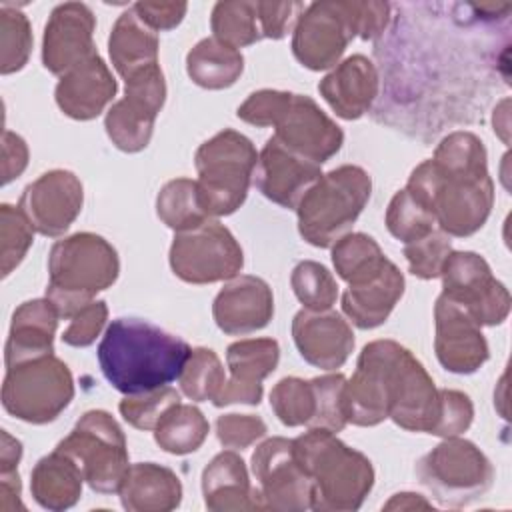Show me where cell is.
Returning a JSON list of instances; mask_svg holds the SVG:
<instances>
[{
  "label": "cell",
  "mask_w": 512,
  "mask_h": 512,
  "mask_svg": "<svg viewBox=\"0 0 512 512\" xmlns=\"http://www.w3.org/2000/svg\"><path fill=\"white\" fill-rule=\"evenodd\" d=\"M406 190L434 214L438 230L456 238L472 236L494 206L484 142L466 130L444 136L434 156L412 170Z\"/></svg>",
  "instance_id": "1"
},
{
  "label": "cell",
  "mask_w": 512,
  "mask_h": 512,
  "mask_svg": "<svg viewBox=\"0 0 512 512\" xmlns=\"http://www.w3.org/2000/svg\"><path fill=\"white\" fill-rule=\"evenodd\" d=\"M192 348L140 318H116L98 344V364L118 392L142 394L178 380Z\"/></svg>",
  "instance_id": "2"
},
{
  "label": "cell",
  "mask_w": 512,
  "mask_h": 512,
  "mask_svg": "<svg viewBox=\"0 0 512 512\" xmlns=\"http://www.w3.org/2000/svg\"><path fill=\"white\" fill-rule=\"evenodd\" d=\"M294 456L310 476L312 510L354 512L374 486V468L368 456L346 446L326 428H308L294 438Z\"/></svg>",
  "instance_id": "3"
},
{
  "label": "cell",
  "mask_w": 512,
  "mask_h": 512,
  "mask_svg": "<svg viewBox=\"0 0 512 512\" xmlns=\"http://www.w3.org/2000/svg\"><path fill=\"white\" fill-rule=\"evenodd\" d=\"M120 272L116 248L92 232H76L58 240L48 254L46 298L60 318H72L94 296L110 288Z\"/></svg>",
  "instance_id": "4"
},
{
  "label": "cell",
  "mask_w": 512,
  "mask_h": 512,
  "mask_svg": "<svg viewBox=\"0 0 512 512\" xmlns=\"http://www.w3.org/2000/svg\"><path fill=\"white\" fill-rule=\"evenodd\" d=\"M372 178L354 164L322 174L296 206L300 236L316 246L330 248L358 220L370 200Z\"/></svg>",
  "instance_id": "5"
},
{
  "label": "cell",
  "mask_w": 512,
  "mask_h": 512,
  "mask_svg": "<svg viewBox=\"0 0 512 512\" xmlns=\"http://www.w3.org/2000/svg\"><path fill=\"white\" fill-rule=\"evenodd\" d=\"M258 152L250 138L236 130H222L208 138L194 154L198 170V198L210 218L236 212L252 184Z\"/></svg>",
  "instance_id": "6"
},
{
  "label": "cell",
  "mask_w": 512,
  "mask_h": 512,
  "mask_svg": "<svg viewBox=\"0 0 512 512\" xmlns=\"http://www.w3.org/2000/svg\"><path fill=\"white\" fill-rule=\"evenodd\" d=\"M420 484L448 508L482 498L494 482V466L470 440L450 436L416 464Z\"/></svg>",
  "instance_id": "7"
},
{
  "label": "cell",
  "mask_w": 512,
  "mask_h": 512,
  "mask_svg": "<svg viewBox=\"0 0 512 512\" xmlns=\"http://www.w3.org/2000/svg\"><path fill=\"white\" fill-rule=\"evenodd\" d=\"M72 398V372L54 354L6 368L2 406L10 416L22 422L48 424L68 408Z\"/></svg>",
  "instance_id": "8"
},
{
  "label": "cell",
  "mask_w": 512,
  "mask_h": 512,
  "mask_svg": "<svg viewBox=\"0 0 512 512\" xmlns=\"http://www.w3.org/2000/svg\"><path fill=\"white\" fill-rule=\"evenodd\" d=\"M56 448L78 462L88 486L100 494L118 492L130 468L126 436L106 410L80 416Z\"/></svg>",
  "instance_id": "9"
},
{
  "label": "cell",
  "mask_w": 512,
  "mask_h": 512,
  "mask_svg": "<svg viewBox=\"0 0 512 512\" xmlns=\"http://www.w3.org/2000/svg\"><path fill=\"white\" fill-rule=\"evenodd\" d=\"M362 2L322 0L300 14L292 32V54L308 70L320 72L340 64L346 46L360 36Z\"/></svg>",
  "instance_id": "10"
},
{
  "label": "cell",
  "mask_w": 512,
  "mask_h": 512,
  "mask_svg": "<svg viewBox=\"0 0 512 512\" xmlns=\"http://www.w3.org/2000/svg\"><path fill=\"white\" fill-rule=\"evenodd\" d=\"M244 266V252L232 232L210 218L196 228L176 232L170 246V268L188 284L232 280Z\"/></svg>",
  "instance_id": "11"
},
{
  "label": "cell",
  "mask_w": 512,
  "mask_h": 512,
  "mask_svg": "<svg viewBox=\"0 0 512 512\" xmlns=\"http://www.w3.org/2000/svg\"><path fill=\"white\" fill-rule=\"evenodd\" d=\"M402 354L404 346L394 340H374L362 348L356 370L344 386L348 422L376 426L388 418L392 382Z\"/></svg>",
  "instance_id": "12"
},
{
  "label": "cell",
  "mask_w": 512,
  "mask_h": 512,
  "mask_svg": "<svg viewBox=\"0 0 512 512\" xmlns=\"http://www.w3.org/2000/svg\"><path fill=\"white\" fill-rule=\"evenodd\" d=\"M124 82V98L110 106L104 128L118 150L132 154L144 150L152 138L156 116L166 100V82L160 64L144 68Z\"/></svg>",
  "instance_id": "13"
},
{
  "label": "cell",
  "mask_w": 512,
  "mask_h": 512,
  "mask_svg": "<svg viewBox=\"0 0 512 512\" xmlns=\"http://www.w3.org/2000/svg\"><path fill=\"white\" fill-rule=\"evenodd\" d=\"M440 276L442 294L464 306L480 326H496L508 318L510 292L480 254L450 252Z\"/></svg>",
  "instance_id": "14"
},
{
  "label": "cell",
  "mask_w": 512,
  "mask_h": 512,
  "mask_svg": "<svg viewBox=\"0 0 512 512\" xmlns=\"http://www.w3.org/2000/svg\"><path fill=\"white\" fill-rule=\"evenodd\" d=\"M250 462L264 510L300 512L312 508L314 486L294 456L292 440L282 436L264 440Z\"/></svg>",
  "instance_id": "15"
},
{
  "label": "cell",
  "mask_w": 512,
  "mask_h": 512,
  "mask_svg": "<svg viewBox=\"0 0 512 512\" xmlns=\"http://www.w3.org/2000/svg\"><path fill=\"white\" fill-rule=\"evenodd\" d=\"M272 126L274 138L280 144L320 166L330 160L344 142L342 128L304 94L290 92Z\"/></svg>",
  "instance_id": "16"
},
{
  "label": "cell",
  "mask_w": 512,
  "mask_h": 512,
  "mask_svg": "<svg viewBox=\"0 0 512 512\" xmlns=\"http://www.w3.org/2000/svg\"><path fill=\"white\" fill-rule=\"evenodd\" d=\"M84 204L80 178L70 170H48L30 182L18 202L32 228L48 238L64 234Z\"/></svg>",
  "instance_id": "17"
},
{
  "label": "cell",
  "mask_w": 512,
  "mask_h": 512,
  "mask_svg": "<svg viewBox=\"0 0 512 512\" xmlns=\"http://www.w3.org/2000/svg\"><path fill=\"white\" fill-rule=\"evenodd\" d=\"M434 352L452 374H472L490 356L482 326L464 306L440 294L434 304Z\"/></svg>",
  "instance_id": "18"
},
{
  "label": "cell",
  "mask_w": 512,
  "mask_h": 512,
  "mask_svg": "<svg viewBox=\"0 0 512 512\" xmlns=\"http://www.w3.org/2000/svg\"><path fill=\"white\" fill-rule=\"evenodd\" d=\"M94 12L82 2L58 4L44 26L42 64L48 72L64 76L78 64L92 58L94 46Z\"/></svg>",
  "instance_id": "19"
},
{
  "label": "cell",
  "mask_w": 512,
  "mask_h": 512,
  "mask_svg": "<svg viewBox=\"0 0 512 512\" xmlns=\"http://www.w3.org/2000/svg\"><path fill=\"white\" fill-rule=\"evenodd\" d=\"M320 176V164L298 156L272 136L258 154L252 180L268 200L296 210L300 198Z\"/></svg>",
  "instance_id": "20"
},
{
  "label": "cell",
  "mask_w": 512,
  "mask_h": 512,
  "mask_svg": "<svg viewBox=\"0 0 512 512\" xmlns=\"http://www.w3.org/2000/svg\"><path fill=\"white\" fill-rule=\"evenodd\" d=\"M280 360V346L274 338H248L232 342L226 350L230 380L212 400L222 408L228 404L258 406L264 394L262 380L270 376Z\"/></svg>",
  "instance_id": "21"
},
{
  "label": "cell",
  "mask_w": 512,
  "mask_h": 512,
  "mask_svg": "<svg viewBox=\"0 0 512 512\" xmlns=\"http://www.w3.org/2000/svg\"><path fill=\"white\" fill-rule=\"evenodd\" d=\"M292 338L300 356L320 370L340 368L354 350L352 326L332 308L296 312Z\"/></svg>",
  "instance_id": "22"
},
{
  "label": "cell",
  "mask_w": 512,
  "mask_h": 512,
  "mask_svg": "<svg viewBox=\"0 0 512 512\" xmlns=\"http://www.w3.org/2000/svg\"><path fill=\"white\" fill-rule=\"evenodd\" d=\"M216 326L228 336H244L268 326L274 316L270 286L252 274L234 276L212 304Z\"/></svg>",
  "instance_id": "23"
},
{
  "label": "cell",
  "mask_w": 512,
  "mask_h": 512,
  "mask_svg": "<svg viewBox=\"0 0 512 512\" xmlns=\"http://www.w3.org/2000/svg\"><path fill=\"white\" fill-rule=\"evenodd\" d=\"M118 84L100 58L94 54L86 62L78 64L64 76H60L54 96L58 108L74 120H92L104 112V108L116 96Z\"/></svg>",
  "instance_id": "24"
},
{
  "label": "cell",
  "mask_w": 512,
  "mask_h": 512,
  "mask_svg": "<svg viewBox=\"0 0 512 512\" xmlns=\"http://www.w3.org/2000/svg\"><path fill=\"white\" fill-rule=\"evenodd\" d=\"M378 88V70L364 54L348 56L318 84L320 96L336 116L344 120H358L364 116L372 108Z\"/></svg>",
  "instance_id": "25"
},
{
  "label": "cell",
  "mask_w": 512,
  "mask_h": 512,
  "mask_svg": "<svg viewBox=\"0 0 512 512\" xmlns=\"http://www.w3.org/2000/svg\"><path fill=\"white\" fill-rule=\"evenodd\" d=\"M58 318L60 314L48 298L22 302L12 314L10 332L4 346L6 368L52 354Z\"/></svg>",
  "instance_id": "26"
},
{
  "label": "cell",
  "mask_w": 512,
  "mask_h": 512,
  "mask_svg": "<svg viewBox=\"0 0 512 512\" xmlns=\"http://www.w3.org/2000/svg\"><path fill=\"white\" fill-rule=\"evenodd\" d=\"M202 494L208 510H264L258 488L250 484L244 460L234 450L216 454L202 472Z\"/></svg>",
  "instance_id": "27"
},
{
  "label": "cell",
  "mask_w": 512,
  "mask_h": 512,
  "mask_svg": "<svg viewBox=\"0 0 512 512\" xmlns=\"http://www.w3.org/2000/svg\"><path fill=\"white\" fill-rule=\"evenodd\" d=\"M404 294V274L394 262L370 280L348 286L342 294V312L360 330H372L384 324Z\"/></svg>",
  "instance_id": "28"
},
{
  "label": "cell",
  "mask_w": 512,
  "mask_h": 512,
  "mask_svg": "<svg viewBox=\"0 0 512 512\" xmlns=\"http://www.w3.org/2000/svg\"><path fill=\"white\" fill-rule=\"evenodd\" d=\"M128 512H168L180 506V478L156 462L132 464L118 490Z\"/></svg>",
  "instance_id": "29"
},
{
  "label": "cell",
  "mask_w": 512,
  "mask_h": 512,
  "mask_svg": "<svg viewBox=\"0 0 512 512\" xmlns=\"http://www.w3.org/2000/svg\"><path fill=\"white\" fill-rule=\"evenodd\" d=\"M84 474L78 462L66 452L54 448L48 456L40 458L30 472V490L34 500L46 510L72 508L82 496Z\"/></svg>",
  "instance_id": "30"
},
{
  "label": "cell",
  "mask_w": 512,
  "mask_h": 512,
  "mask_svg": "<svg viewBox=\"0 0 512 512\" xmlns=\"http://www.w3.org/2000/svg\"><path fill=\"white\" fill-rule=\"evenodd\" d=\"M158 34L128 8L118 16L108 38L112 66L126 80L128 76L158 64Z\"/></svg>",
  "instance_id": "31"
},
{
  "label": "cell",
  "mask_w": 512,
  "mask_h": 512,
  "mask_svg": "<svg viewBox=\"0 0 512 512\" xmlns=\"http://www.w3.org/2000/svg\"><path fill=\"white\" fill-rule=\"evenodd\" d=\"M244 70V56L238 48L218 38H202L186 56V72L194 84L206 90L230 88Z\"/></svg>",
  "instance_id": "32"
},
{
  "label": "cell",
  "mask_w": 512,
  "mask_h": 512,
  "mask_svg": "<svg viewBox=\"0 0 512 512\" xmlns=\"http://www.w3.org/2000/svg\"><path fill=\"white\" fill-rule=\"evenodd\" d=\"M208 430L210 424L202 410L192 404L178 402L170 406L158 420L154 428V440L164 452L184 456L204 444Z\"/></svg>",
  "instance_id": "33"
},
{
  "label": "cell",
  "mask_w": 512,
  "mask_h": 512,
  "mask_svg": "<svg viewBox=\"0 0 512 512\" xmlns=\"http://www.w3.org/2000/svg\"><path fill=\"white\" fill-rule=\"evenodd\" d=\"M388 258L378 242L362 232H348L332 244V264L336 274L348 282V286L362 284L374 278Z\"/></svg>",
  "instance_id": "34"
},
{
  "label": "cell",
  "mask_w": 512,
  "mask_h": 512,
  "mask_svg": "<svg viewBox=\"0 0 512 512\" xmlns=\"http://www.w3.org/2000/svg\"><path fill=\"white\" fill-rule=\"evenodd\" d=\"M156 214L174 232H184L210 220L200 204L196 180L190 178H176L160 188L156 196Z\"/></svg>",
  "instance_id": "35"
},
{
  "label": "cell",
  "mask_w": 512,
  "mask_h": 512,
  "mask_svg": "<svg viewBox=\"0 0 512 512\" xmlns=\"http://www.w3.org/2000/svg\"><path fill=\"white\" fill-rule=\"evenodd\" d=\"M210 26H212L214 38L234 48L250 46L262 40L256 2H248V0L216 2L212 8Z\"/></svg>",
  "instance_id": "36"
},
{
  "label": "cell",
  "mask_w": 512,
  "mask_h": 512,
  "mask_svg": "<svg viewBox=\"0 0 512 512\" xmlns=\"http://www.w3.org/2000/svg\"><path fill=\"white\" fill-rule=\"evenodd\" d=\"M178 382L186 398L194 402L214 400L226 382L218 354L210 348H194Z\"/></svg>",
  "instance_id": "37"
},
{
  "label": "cell",
  "mask_w": 512,
  "mask_h": 512,
  "mask_svg": "<svg viewBox=\"0 0 512 512\" xmlns=\"http://www.w3.org/2000/svg\"><path fill=\"white\" fill-rule=\"evenodd\" d=\"M270 406L284 426H310L316 414V394L312 382L296 376L282 378L270 392Z\"/></svg>",
  "instance_id": "38"
},
{
  "label": "cell",
  "mask_w": 512,
  "mask_h": 512,
  "mask_svg": "<svg viewBox=\"0 0 512 512\" xmlns=\"http://www.w3.org/2000/svg\"><path fill=\"white\" fill-rule=\"evenodd\" d=\"M386 228L402 244H410L436 230L434 214L406 188L398 190L386 210Z\"/></svg>",
  "instance_id": "39"
},
{
  "label": "cell",
  "mask_w": 512,
  "mask_h": 512,
  "mask_svg": "<svg viewBox=\"0 0 512 512\" xmlns=\"http://www.w3.org/2000/svg\"><path fill=\"white\" fill-rule=\"evenodd\" d=\"M292 290L306 310H330L338 298V282L332 272L314 260H302L290 276Z\"/></svg>",
  "instance_id": "40"
},
{
  "label": "cell",
  "mask_w": 512,
  "mask_h": 512,
  "mask_svg": "<svg viewBox=\"0 0 512 512\" xmlns=\"http://www.w3.org/2000/svg\"><path fill=\"white\" fill-rule=\"evenodd\" d=\"M0 72L12 74L26 66L32 50V28L24 12L2 4L0 8Z\"/></svg>",
  "instance_id": "41"
},
{
  "label": "cell",
  "mask_w": 512,
  "mask_h": 512,
  "mask_svg": "<svg viewBox=\"0 0 512 512\" xmlns=\"http://www.w3.org/2000/svg\"><path fill=\"white\" fill-rule=\"evenodd\" d=\"M34 228L18 206H0V272L6 278L26 256L34 240Z\"/></svg>",
  "instance_id": "42"
},
{
  "label": "cell",
  "mask_w": 512,
  "mask_h": 512,
  "mask_svg": "<svg viewBox=\"0 0 512 512\" xmlns=\"http://www.w3.org/2000/svg\"><path fill=\"white\" fill-rule=\"evenodd\" d=\"M316 394V414L308 428H326L330 432H340L348 424L344 406V374H326L310 380Z\"/></svg>",
  "instance_id": "43"
},
{
  "label": "cell",
  "mask_w": 512,
  "mask_h": 512,
  "mask_svg": "<svg viewBox=\"0 0 512 512\" xmlns=\"http://www.w3.org/2000/svg\"><path fill=\"white\" fill-rule=\"evenodd\" d=\"M180 402V394L172 386H162L142 394H130L120 404L118 410L122 418L138 430H154L162 414Z\"/></svg>",
  "instance_id": "44"
},
{
  "label": "cell",
  "mask_w": 512,
  "mask_h": 512,
  "mask_svg": "<svg viewBox=\"0 0 512 512\" xmlns=\"http://www.w3.org/2000/svg\"><path fill=\"white\" fill-rule=\"evenodd\" d=\"M450 252H452L450 236L438 228L420 240L404 244L408 270L422 280L438 278Z\"/></svg>",
  "instance_id": "45"
},
{
  "label": "cell",
  "mask_w": 512,
  "mask_h": 512,
  "mask_svg": "<svg viewBox=\"0 0 512 512\" xmlns=\"http://www.w3.org/2000/svg\"><path fill=\"white\" fill-rule=\"evenodd\" d=\"M474 418V406L468 394L460 390L440 388V416L432 430L434 436L450 438L466 432Z\"/></svg>",
  "instance_id": "46"
},
{
  "label": "cell",
  "mask_w": 512,
  "mask_h": 512,
  "mask_svg": "<svg viewBox=\"0 0 512 512\" xmlns=\"http://www.w3.org/2000/svg\"><path fill=\"white\" fill-rule=\"evenodd\" d=\"M268 432L262 418L252 414H222L216 420V436L224 448L242 450Z\"/></svg>",
  "instance_id": "47"
},
{
  "label": "cell",
  "mask_w": 512,
  "mask_h": 512,
  "mask_svg": "<svg viewBox=\"0 0 512 512\" xmlns=\"http://www.w3.org/2000/svg\"><path fill=\"white\" fill-rule=\"evenodd\" d=\"M108 320V306L104 300H94L70 318V326L62 334V342L74 348L90 346L102 332Z\"/></svg>",
  "instance_id": "48"
},
{
  "label": "cell",
  "mask_w": 512,
  "mask_h": 512,
  "mask_svg": "<svg viewBox=\"0 0 512 512\" xmlns=\"http://www.w3.org/2000/svg\"><path fill=\"white\" fill-rule=\"evenodd\" d=\"M290 92L286 90H258L252 92L236 110V116L252 126H272L280 110L284 108Z\"/></svg>",
  "instance_id": "49"
},
{
  "label": "cell",
  "mask_w": 512,
  "mask_h": 512,
  "mask_svg": "<svg viewBox=\"0 0 512 512\" xmlns=\"http://www.w3.org/2000/svg\"><path fill=\"white\" fill-rule=\"evenodd\" d=\"M304 8L302 2H256L262 38H284L296 26Z\"/></svg>",
  "instance_id": "50"
},
{
  "label": "cell",
  "mask_w": 512,
  "mask_h": 512,
  "mask_svg": "<svg viewBox=\"0 0 512 512\" xmlns=\"http://www.w3.org/2000/svg\"><path fill=\"white\" fill-rule=\"evenodd\" d=\"M132 10L148 28H152L154 32H160V30L176 28L188 10V4L186 2H136Z\"/></svg>",
  "instance_id": "51"
},
{
  "label": "cell",
  "mask_w": 512,
  "mask_h": 512,
  "mask_svg": "<svg viewBox=\"0 0 512 512\" xmlns=\"http://www.w3.org/2000/svg\"><path fill=\"white\" fill-rule=\"evenodd\" d=\"M28 166V146L22 136L4 130L2 134V184H10Z\"/></svg>",
  "instance_id": "52"
},
{
  "label": "cell",
  "mask_w": 512,
  "mask_h": 512,
  "mask_svg": "<svg viewBox=\"0 0 512 512\" xmlns=\"http://www.w3.org/2000/svg\"><path fill=\"white\" fill-rule=\"evenodd\" d=\"M20 476L18 470L12 472H0V510L2 512H14V510H26L20 500Z\"/></svg>",
  "instance_id": "53"
},
{
  "label": "cell",
  "mask_w": 512,
  "mask_h": 512,
  "mask_svg": "<svg viewBox=\"0 0 512 512\" xmlns=\"http://www.w3.org/2000/svg\"><path fill=\"white\" fill-rule=\"evenodd\" d=\"M22 458L20 440L12 438L6 430L0 432V472L18 470V462Z\"/></svg>",
  "instance_id": "54"
},
{
  "label": "cell",
  "mask_w": 512,
  "mask_h": 512,
  "mask_svg": "<svg viewBox=\"0 0 512 512\" xmlns=\"http://www.w3.org/2000/svg\"><path fill=\"white\" fill-rule=\"evenodd\" d=\"M386 510H394V508H400V510H412V508H432L420 494H412V492H400V494H394L392 500L384 506Z\"/></svg>",
  "instance_id": "55"
}]
</instances>
